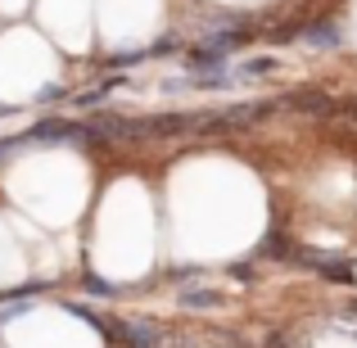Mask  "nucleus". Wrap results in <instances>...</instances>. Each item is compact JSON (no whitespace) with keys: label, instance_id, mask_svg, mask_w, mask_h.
Here are the masks:
<instances>
[{"label":"nucleus","instance_id":"f257e3e1","mask_svg":"<svg viewBox=\"0 0 357 348\" xmlns=\"http://www.w3.org/2000/svg\"><path fill=\"white\" fill-rule=\"evenodd\" d=\"M298 262H303L307 271H317V276H326V280H335V285H353L357 280V271H353V262L349 258H340V253H312V249H298L294 253Z\"/></svg>","mask_w":357,"mask_h":348},{"label":"nucleus","instance_id":"f03ea898","mask_svg":"<svg viewBox=\"0 0 357 348\" xmlns=\"http://www.w3.org/2000/svg\"><path fill=\"white\" fill-rule=\"evenodd\" d=\"M276 73H285V63L276 54H253V59L236 63V82H258V77H276Z\"/></svg>","mask_w":357,"mask_h":348},{"label":"nucleus","instance_id":"7ed1b4c3","mask_svg":"<svg viewBox=\"0 0 357 348\" xmlns=\"http://www.w3.org/2000/svg\"><path fill=\"white\" fill-rule=\"evenodd\" d=\"M280 109H298V114H326V109H331V100H326L321 91H294V96L280 100Z\"/></svg>","mask_w":357,"mask_h":348},{"label":"nucleus","instance_id":"20e7f679","mask_svg":"<svg viewBox=\"0 0 357 348\" xmlns=\"http://www.w3.org/2000/svg\"><path fill=\"white\" fill-rule=\"evenodd\" d=\"M298 41L312 45V50H335V45H340V27H335V23H312Z\"/></svg>","mask_w":357,"mask_h":348},{"label":"nucleus","instance_id":"39448f33","mask_svg":"<svg viewBox=\"0 0 357 348\" xmlns=\"http://www.w3.org/2000/svg\"><path fill=\"white\" fill-rule=\"evenodd\" d=\"M222 303H227L222 289H185L181 294V308H222Z\"/></svg>","mask_w":357,"mask_h":348},{"label":"nucleus","instance_id":"423d86ee","mask_svg":"<svg viewBox=\"0 0 357 348\" xmlns=\"http://www.w3.org/2000/svg\"><path fill=\"white\" fill-rule=\"evenodd\" d=\"M349 118H357V96H353V100H349Z\"/></svg>","mask_w":357,"mask_h":348}]
</instances>
